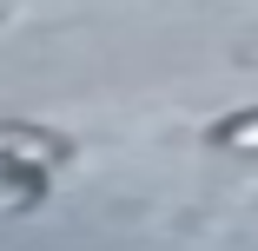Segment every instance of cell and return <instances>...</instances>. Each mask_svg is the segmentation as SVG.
<instances>
[{
    "label": "cell",
    "mask_w": 258,
    "mask_h": 251,
    "mask_svg": "<svg viewBox=\"0 0 258 251\" xmlns=\"http://www.w3.org/2000/svg\"><path fill=\"white\" fill-rule=\"evenodd\" d=\"M219 139H225V145H238V152H258V119H232Z\"/></svg>",
    "instance_id": "1"
}]
</instances>
